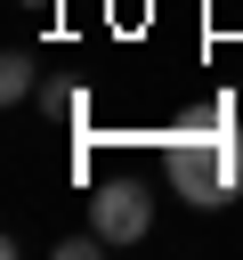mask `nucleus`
<instances>
[{"instance_id":"obj_1","label":"nucleus","mask_w":243,"mask_h":260,"mask_svg":"<svg viewBox=\"0 0 243 260\" xmlns=\"http://www.w3.org/2000/svg\"><path fill=\"white\" fill-rule=\"evenodd\" d=\"M162 171H170L178 203H194V211H227L243 195V130H235L227 89H211L194 114H178V130L162 146Z\"/></svg>"},{"instance_id":"obj_2","label":"nucleus","mask_w":243,"mask_h":260,"mask_svg":"<svg viewBox=\"0 0 243 260\" xmlns=\"http://www.w3.org/2000/svg\"><path fill=\"white\" fill-rule=\"evenodd\" d=\"M89 228H97L105 244H138V236L154 228V195H146L138 179H105V187L89 195Z\"/></svg>"},{"instance_id":"obj_3","label":"nucleus","mask_w":243,"mask_h":260,"mask_svg":"<svg viewBox=\"0 0 243 260\" xmlns=\"http://www.w3.org/2000/svg\"><path fill=\"white\" fill-rule=\"evenodd\" d=\"M32 89H40V81H32V49H8V57H0V98L24 106Z\"/></svg>"},{"instance_id":"obj_4","label":"nucleus","mask_w":243,"mask_h":260,"mask_svg":"<svg viewBox=\"0 0 243 260\" xmlns=\"http://www.w3.org/2000/svg\"><path fill=\"white\" fill-rule=\"evenodd\" d=\"M40 106H49V122H81V114H89L81 89H40Z\"/></svg>"},{"instance_id":"obj_5","label":"nucleus","mask_w":243,"mask_h":260,"mask_svg":"<svg viewBox=\"0 0 243 260\" xmlns=\"http://www.w3.org/2000/svg\"><path fill=\"white\" fill-rule=\"evenodd\" d=\"M24 8H40V16H49V8H57V0H24Z\"/></svg>"}]
</instances>
